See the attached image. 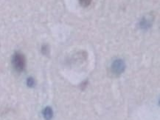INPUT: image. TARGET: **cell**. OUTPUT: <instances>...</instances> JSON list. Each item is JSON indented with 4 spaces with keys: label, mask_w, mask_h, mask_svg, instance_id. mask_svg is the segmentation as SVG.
<instances>
[{
    "label": "cell",
    "mask_w": 160,
    "mask_h": 120,
    "mask_svg": "<svg viewBox=\"0 0 160 120\" xmlns=\"http://www.w3.org/2000/svg\"><path fill=\"white\" fill-rule=\"evenodd\" d=\"M12 64L13 68L17 72H21L24 71L26 64V60L23 53L20 52H16L12 58Z\"/></svg>",
    "instance_id": "1"
},
{
    "label": "cell",
    "mask_w": 160,
    "mask_h": 120,
    "mask_svg": "<svg viewBox=\"0 0 160 120\" xmlns=\"http://www.w3.org/2000/svg\"><path fill=\"white\" fill-rule=\"evenodd\" d=\"M125 70V63L121 59H117L112 62L111 66V72L115 76H120Z\"/></svg>",
    "instance_id": "2"
},
{
    "label": "cell",
    "mask_w": 160,
    "mask_h": 120,
    "mask_svg": "<svg viewBox=\"0 0 160 120\" xmlns=\"http://www.w3.org/2000/svg\"><path fill=\"white\" fill-rule=\"evenodd\" d=\"M43 116L46 120H51L53 116V109L50 107H46L43 110Z\"/></svg>",
    "instance_id": "3"
},
{
    "label": "cell",
    "mask_w": 160,
    "mask_h": 120,
    "mask_svg": "<svg viewBox=\"0 0 160 120\" xmlns=\"http://www.w3.org/2000/svg\"><path fill=\"white\" fill-rule=\"evenodd\" d=\"M79 2L83 7H88L91 4V0H79Z\"/></svg>",
    "instance_id": "4"
},
{
    "label": "cell",
    "mask_w": 160,
    "mask_h": 120,
    "mask_svg": "<svg viewBox=\"0 0 160 120\" xmlns=\"http://www.w3.org/2000/svg\"><path fill=\"white\" fill-rule=\"evenodd\" d=\"M27 85L30 87H33L35 86V80L33 77H29L27 80Z\"/></svg>",
    "instance_id": "5"
}]
</instances>
